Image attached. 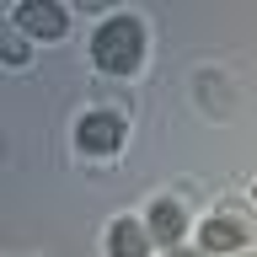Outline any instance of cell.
<instances>
[{"label": "cell", "instance_id": "8992f818", "mask_svg": "<svg viewBox=\"0 0 257 257\" xmlns=\"http://www.w3.org/2000/svg\"><path fill=\"white\" fill-rule=\"evenodd\" d=\"M107 252L112 257H145L150 252V225H140V220H112V230H107Z\"/></svg>", "mask_w": 257, "mask_h": 257}, {"label": "cell", "instance_id": "7a4b0ae2", "mask_svg": "<svg viewBox=\"0 0 257 257\" xmlns=\"http://www.w3.org/2000/svg\"><path fill=\"white\" fill-rule=\"evenodd\" d=\"M123 140H128V123L118 118V112H107V107L86 112V118L75 123V145L86 150V156H112Z\"/></svg>", "mask_w": 257, "mask_h": 257}, {"label": "cell", "instance_id": "ba28073f", "mask_svg": "<svg viewBox=\"0 0 257 257\" xmlns=\"http://www.w3.org/2000/svg\"><path fill=\"white\" fill-rule=\"evenodd\" d=\"M252 198H257V188H252Z\"/></svg>", "mask_w": 257, "mask_h": 257}, {"label": "cell", "instance_id": "3957f363", "mask_svg": "<svg viewBox=\"0 0 257 257\" xmlns=\"http://www.w3.org/2000/svg\"><path fill=\"white\" fill-rule=\"evenodd\" d=\"M241 246H246V225L230 220V214H214V220L198 225V252L225 257V252H241Z\"/></svg>", "mask_w": 257, "mask_h": 257}, {"label": "cell", "instance_id": "5b68a950", "mask_svg": "<svg viewBox=\"0 0 257 257\" xmlns=\"http://www.w3.org/2000/svg\"><path fill=\"white\" fill-rule=\"evenodd\" d=\"M16 27L32 32V38H59L64 32V11L54 0H27V6H16Z\"/></svg>", "mask_w": 257, "mask_h": 257}, {"label": "cell", "instance_id": "6da1fadb", "mask_svg": "<svg viewBox=\"0 0 257 257\" xmlns=\"http://www.w3.org/2000/svg\"><path fill=\"white\" fill-rule=\"evenodd\" d=\"M91 59L107 70V75H134L145 59V27L134 22V16H112V22H102L91 38Z\"/></svg>", "mask_w": 257, "mask_h": 257}, {"label": "cell", "instance_id": "277c9868", "mask_svg": "<svg viewBox=\"0 0 257 257\" xmlns=\"http://www.w3.org/2000/svg\"><path fill=\"white\" fill-rule=\"evenodd\" d=\"M145 225H150V241H161V246H177V241H182V230H188V209L177 204V198H156Z\"/></svg>", "mask_w": 257, "mask_h": 257}, {"label": "cell", "instance_id": "52a82bcc", "mask_svg": "<svg viewBox=\"0 0 257 257\" xmlns=\"http://www.w3.org/2000/svg\"><path fill=\"white\" fill-rule=\"evenodd\" d=\"M172 257H204V252H188V246H172Z\"/></svg>", "mask_w": 257, "mask_h": 257}]
</instances>
